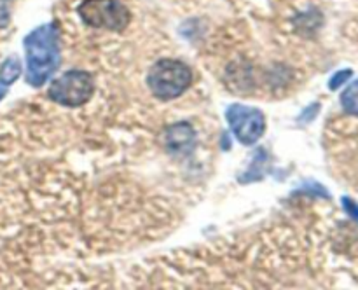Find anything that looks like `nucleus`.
Masks as SVG:
<instances>
[{
  "label": "nucleus",
  "mask_w": 358,
  "mask_h": 290,
  "mask_svg": "<svg viewBox=\"0 0 358 290\" xmlns=\"http://www.w3.org/2000/svg\"><path fill=\"white\" fill-rule=\"evenodd\" d=\"M27 82L41 87L59 66V34L55 23H45L24 37Z\"/></svg>",
  "instance_id": "1"
},
{
  "label": "nucleus",
  "mask_w": 358,
  "mask_h": 290,
  "mask_svg": "<svg viewBox=\"0 0 358 290\" xmlns=\"http://www.w3.org/2000/svg\"><path fill=\"white\" fill-rule=\"evenodd\" d=\"M192 82V70L178 59H159L147 75V84L159 100L180 96Z\"/></svg>",
  "instance_id": "2"
},
{
  "label": "nucleus",
  "mask_w": 358,
  "mask_h": 290,
  "mask_svg": "<svg viewBox=\"0 0 358 290\" xmlns=\"http://www.w3.org/2000/svg\"><path fill=\"white\" fill-rule=\"evenodd\" d=\"M77 13L87 27L112 31H122L131 20L129 10L119 0H84Z\"/></svg>",
  "instance_id": "3"
},
{
  "label": "nucleus",
  "mask_w": 358,
  "mask_h": 290,
  "mask_svg": "<svg viewBox=\"0 0 358 290\" xmlns=\"http://www.w3.org/2000/svg\"><path fill=\"white\" fill-rule=\"evenodd\" d=\"M94 93L93 75L84 70H70L56 77L49 87V96L52 101L65 107H80Z\"/></svg>",
  "instance_id": "4"
},
{
  "label": "nucleus",
  "mask_w": 358,
  "mask_h": 290,
  "mask_svg": "<svg viewBox=\"0 0 358 290\" xmlns=\"http://www.w3.org/2000/svg\"><path fill=\"white\" fill-rule=\"evenodd\" d=\"M227 122L233 129L234 136L243 145H254L264 135L266 119L259 108L247 107V105H231L226 112Z\"/></svg>",
  "instance_id": "5"
},
{
  "label": "nucleus",
  "mask_w": 358,
  "mask_h": 290,
  "mask_svg": "<svg viewBox=\"0 0 358 290\" xmlns=\"http://www.w3.org/2000/svg\"><path fill=\"white\" fill-rule=\"evenodd\" d=\"M21 73V61L16 56H10L3 61L2 68H0V100L6 96L7 86L14 82Z\"/></svg>",
  "instance_id": "6"
},
{
  "label": "nucleus",
  "mask_w": 358,
  "mask_h": 290,
  "mask_svg": "<svg viewBox=\"0 0 358 290\" xmlns=\"http://www.w3.org/2000/svg\"><path fill=\"white\" fill-rule=\"evenodd\" d=\"M341 103L348 114L357 115L358 117V80L353 84H350L345 89V93L341 94Z\"/></svg>",
  "instance_id": "7"
},
{
  "label": "nucleus",
  "mask_w": 358,
  "mask_h": 290,
  "mask_svg": "<svg viewBox=\"0 0 358 290\" xmlns=\"http://www.w3.org/2000/svg\"><path fill=\"white\" fill-rule=\"evenodd\" d=\"M13 13V0H0V28L7 27Z\"/></svg>",
  "instance_id": "8"
},
{
  "label": "nucleus",
  "mask_w": 358,
  "mask_h": 290,
  "mask_svg": "<svg viewBox=\"0 0 358 290\" xmlns=\"http://www.w3.org/2000/svg\"><path fill=\"white\" fill-rule=\"evenodd\" d=\"M350 77H352V70H343V72H338L331 79L329 86H331V89H338V87H341L343 84L350 79Z\"/></svg>",
  "instance_id": "9"
},
{
  "label": "nucleus",
  "mask_w": 358,
  "mask_h": 290,
  "mask_svg": "<svg viewBox=\"0 0 358 290\" xmlns=\"http://www.w3.org/2000/svg\"><path fill=\"white\" fill-rule=\"evenodd\" d=\"M345 206H346V210H348V212L352 213V217H355V219L358 220V206L355 205V203H352V199L346 198L345 199Z\"/></svg>",
  "instance_id": "10"
}]
</instances>
